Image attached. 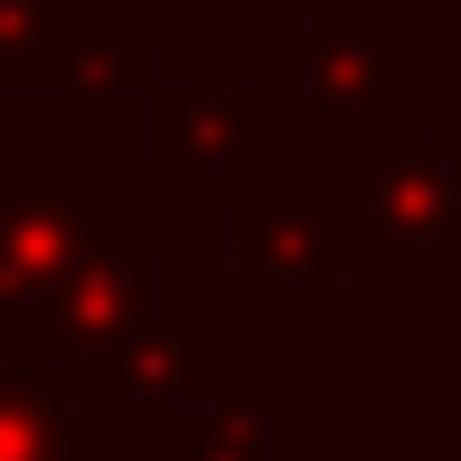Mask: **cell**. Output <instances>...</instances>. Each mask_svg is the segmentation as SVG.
Wrapping results in <instances>:
<instances>
[{
    "mask_svg": "<svg viewBox=\"0 0 461 461\" xmlns=\"http://www.w3.org/2000/svg\"><path fill=\"white\" fill-rule=\"evenodd\" d=\"M120 240V214L77 197L68 163H9L0 171V308H34L68 265Z\"/></svg>",
    "mask_w": 461,
    "mask_h": 461,
    "instance_id": "cell-1",
    "label": "cell"
},
{
    "mask_svg": "<svg viewBox=\"0 0 461 461\" xmlns=\"http://www.w3.org/2000/svg\"><path fill=\"white\" fill-rule=\"evenodd\" d=\"M146 316H154V248L146 240H112V248L68 265L34 299L26 333H34V359L43 367H77V359H120V342Z\"/></svg>",
    "mask_w": 461,
    "mask_h": 461,
    "instance_id": "cell-2",
    "label": "cell"
},
{
    "mask_svg": "<svg viewBox=\"0 0 461 461\" xmlns=\"http://www.w3.org/2000/svg\"><path fill=\"white\" fill-rule=\"evenodd\" d=\"M342 214L350 240H384V248H453L461 240V188L436 163V137L419 120L384 129V154L350 163L342 180Z\"/></svg>",
    "mask_w": 461,
    "mask_h": 461,
    "instance_id": "cell-3",
    "label": "cell"
},
{
    "mask_svg": "<svg viewBox=\"0 0 461 461\" xmlns=\"http://www.w3.org/2000/svg\"><path fill=\"white\" fill-rule=\"evenodd\" d=\"M350 214L342 197H248L230 214V274L240 282H291V291H316V282L350 274Z\"/></svg>",
    "mask_w": 461,
    "mask_h": 461,
    "instance_id": "cell-4",
    "label": "cell"
},
{
    "mask_svg": "<svg viewBox=\"0 0 461 461\" xmlns=\"http://www.w3.org/2000/svg\"><path fill=\"white\" fill-rule=\"evenodd\" d=\"M308 86L342 129H393V17L384 9H316L308 17Z\"/></svg>",
    "mask_w": 461,
    "mask_h": 461,
    "instance_id": "cell-5",
    "label": "cell"
},
{
    "mask_svg": "<svg viewBox=\"0 0 461 461\" xmlns=\"http://www.w3.org/2000/svg\"><path fill=\"white\" fill-rule=\"evenodd\" d=\"M274 95L265 86H154V163H265Z\"/></svg>",
    "mask_w": 461,
    "mask_h": 461,
    "instance_id": "cell-6",
    "label": "cell"
},
{
    "mask_svg": "<svg viewBox=\"0 0 461 461\" xmlns=\"http://www.w3.org/2000/svg\"><path fill=\"white\" fill-rule=\"evenodd\" d=\"M86 34L51 0H0V86H68Z\"/></svg>",
    "mask_w": 461,
    "mask_h": 461,
    "instance_id": "cell-7",
    "label": "cell"
},
{
    "mask_svg": "<svg viewBox=\"0 0 461 461\" xmlns=\"http://www.w3.org/2000/svg\"><path fill=\"white\" fill-rule=\"evenodd\" d=\"M0 461H77V411L43 376L0 367Z\"/></svg>",
    "mask_w": 461,
    "mask_h": 461,
    "instance_id": "cell-8",
    "label": "cell"
},
{
    "mask_svg": "<svg viewBox=\"0 0 461 461\" xmlns=\"http://www.w3.org/2000/svg\"><path fill=\"white\" fill-rule=\"evenodd\" d=\"M112 384L137 402H171L197 384V325H180V316H146V325L120 342L112 359Z\"/></svg>",
    "mask_w": 461,
    "mask_h": 461,
    "instance_id": "cell-9",
    "label": "cell"
},
{
    "mask_svg": "<svg viewBox=\"0 0 461 461\" xmlns=\"http://www.w3.org/2000/svg\"><path fill=\"white\" fill-rule=\"evenodd\" d=\"M146 86H154L146 43H86L77 68H68V112H77V129H112V112L129 95H146Z\"/></svg>",
    "mask_w": 461,
    "mask_h": 461,
    "instance_id": "cell-10",
    "label": "cell"
},
{
    "mask_svg": "<svg viewBox=\"0 0 461 461\" xmlns=\"http://www.w3.org/2000/svg\"><path fill=\"white\" fill-rule=\"evenodd\" d=\"M188 453H197V461H274V419H265V402H257V393L205 402Z\"/></svg>",
    "mask_w": 461,
    "mask_h": 461,
    "instance_id": "cell-11",
    "label": "cell"
},
{
    "mask_svg": "<svg viewBox=\"0 0 461 461\" xmlns=\"http://www.w3.org/2000/svg\"><path fill=\"white\" fill-rule=\"evenodd\" d=\"M0 350H9V333H0Z\"/></svg>",
    "mask_w": 461,
    "mask_h": 461,
    "instance_id": "cell-12",
    "label": "cell"
}]
</instances>
